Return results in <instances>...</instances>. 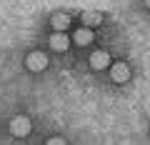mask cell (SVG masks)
<instances>
[{
  "label": "cell",
  "instance_id": "6da1fadb",
  "mask_svg": "<svg viewBox=\"0 0 150 145\" xmlns=\"http://www.w3.org/2000/svg\"><path fill=\"white\" fill-rule=\"evenodd\" d=\"M25 68L30 73H43L48 68V55H45V50H30L25 55Z\"/></svg>",
  "mask_w": 150,
  "mask_h": 145
},
{
  "label": "cell",
  "instance_id": "7a4b0ae2",
  "mask_svg": "<svg viewBox=\"0 0 150 145\" xmlns=\"http://www.w3.org/2000/svg\"><path fill=\"white\" fill-rule=\"evenodd\" d=\"M8 130H10L15 138H25V135H30L33 125H30V120H28L25 115H15V118L10 120V125H8Z\"/></svg>",
  "mask_w": 150,
  "mask_h": 145
},
{
  "label": "cell",
  "instance_id": "3957f363",
  "mask_svg": "<svg viewBox=\"0 0 150 145\" xmlns=\"http://www.w3.org/2000/svg\"><path fill=\"white\" fill-rule=\"evenodd\" d=\"M48 45H50V50H55V53H65V50L70 48V38L65 35V30H55L53 35H50Z\"/></svg>",
  "mask_w": 150,
  "mask_h": 145
},
{
  "label": "cell",
  "instance_id": "277c9868",
  "mask_svg": "<svg viewBox=\"0 0 150 145\" xmlns=\"http://www.w3.org/2000/svg\"><path fill=\"white\" fill-rule=\"evenodd\" d=\"M110 78L115 83H128L130 80V68H128V63H115V65H110Z\"/></svg>",
  "mask_w": 150,
  "mask_h": 145
},
{
  "label": "cell",
  "instance_id": "5b68a950",
  "mask_svg": "<svg viewBox=\"0 0 150 145\" xmlns=\"http://www.w3.org/2000/svg\"><path fill=\"white\" fill-rule=\"evenodd\" d=\"M90 68H93V70H105V68H110V55H108L105 50H95V53L90 55Z\"/></svg>",
  "mask_w": 150,
  "mask_h": 145
},
{
  "label": "cell",
  "instance_id": "8992f818",
  "mask_svg": "<svg viewBox=\"0 0 150 145\" xmlns=\"http://www.w3.org/2000/svg\"><path fill=\"white\" fill-rule=\"evenodd\" d=\"M93 38H95V33H93V28H90V25H83L80 30H75V35H73L75 45H90V43H93Z\"/></svg>",
  "mask_w": 150,
  "mask_h": 145
},
{
  "label": "cell",
  "instance_id": "52a82bcc",
  "mask_svg": "<svg viewBox=\"0 0 150 145\" xmlns=\"http://www.w3.org/2000/svg\"><path fill=\"white\" fill-rule=\"evenodd\" d=\"M50 25H53V30H68L70 28V15L68 13H55L50 18Z\"/></svg>",
  "mask_w": 150,
  "mask_h": 145
},
{
  "label": "cell",
  "instance_id": "ba28073f",
  "mask_svg": "<svg viewBox=\"0 0 150 145\" xmlns=\"http://www.w3.org/2000/svg\"><path fill=\"white\" fill-rule=\"evenodd\" d=\"M83 25H90V28H98L103 23V15L98 10H83Z\"/></svg>",
  "mask_w": 150,
  "mask_h": 145
},
{
  "label": "cell",
  "instance_id": "9c48e42d",
  "mask_svg": "<svg viewBox=\"0 0 150 145\" xmlns=\"http://www.w3.org/2000/svg\"><path fill=\"white\" fill-rule=\"evenodd\" d=\"M48 143H50V145H60V143H65V140H63V138H50Z\"/></svg>",
  "mask_w": 150,
  "mask_h": 145
},
{
  "label": "cell",
  "instance_id": "30bf717a",
  "mask_svg": "<svg viewBox=\"0 0 150 145\" xmlns=\"http://www.w3.org/2000/svg\"><path fill=\"white\" fill-rule=\"evenodd\" d=\"M145 5H148V8H150V0H145Z\"/></svg>",
  "mask_w": 150,
  "mask_h": 145
}]
</instances>
